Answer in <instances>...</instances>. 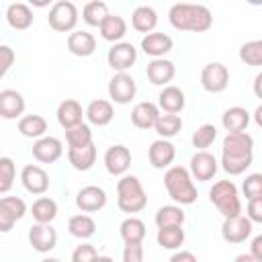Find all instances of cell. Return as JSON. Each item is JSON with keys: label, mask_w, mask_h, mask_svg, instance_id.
Instances as JSON below:
<instances>
[{"label": "cell", "mask_w": 262, "mask_h": 262, "mask_svg": "<svg viewBox=\"0 0 262 262\" xmlns=\"http://www.w3.org/2000/svg\"><path fill=\"white\" fill-rule=\"evenodd\" d=\"M117 205L123 213H139L145 209L147 196L137 176H123L117 182Z\"/></svg>", "instance_id": "obj_3"}, {"label": "cell", "mask_w": 262, "mask_h": 262, "mask_svg": "<svg viewBox=\"0 0 262 262\" xmlns=\"http://www.w3.org/2000/svg\"><path fill=\"white\" fill-rule=\"evenodd\" d=\"M61 151H63V145L57 137H37V141L33 143V158L43 164H51L59 160Z\"/></svg>", "instance_id": "obj_15"}, {"label": "cell", "mask_w": 262, "mask_h": 262, "mask_svg": "<svg viewBox=\"0 0 262 262\" xmlns=\"http://www.w3.org/2000/svg\"><path fill=\"white\" fill-rule=\"evenodd\" d=\"M254 121H256V125H258V127H262V104L254 111Z\"/></svg>", "instance_id": "obj_54"}, {"label": "cell", "mask_w": 262, "mask_h": 262, "mask_svg": "<svg viewBox=\"0 0 262 262\" xmlns=\"http://www.w3.org/2000/svg\"><path fill=\"white\" fill-rule=\"evenodd\" d=\"M68 160L76 170H90L94 160H96V147L94 143H86L82 147H70L68 149Z\"/></svg>", "instance_id": "obj_27"}, {"label": "cell", "mask_w": 262, "mask_h": 262, "mask_svg": "<svg viewBox=\"0 0 262 262\" xmlns=\"http://www.w3.org/2000/svg\"><path fill=\"white\" fill-rule=\"evenodd\" d=\"M66 141L70 147H82L86 143H92V131L86 123H78V125L66 129Z\"/></svg>", "instance_id": "obj_40"}, {"label": "cell", "mask_w": 262, "mask_h": 262, "mask_svg": "<svg viewBox=\"0 0 262 262\" xmlns=\"http://www.w3.org/2000/svg\"><path fill=\"white\" fill-rule=\"evenodd\" d=\"M131 25L139 33H151L158 25V14L151 6H137L131 14Z\"/></svg>", "instance_id": "obj_30"}, {"label": "cell", "mask_w": 262, "mask_h": 262, "mask_svg": "<svg viewBox=\"0 0 262 262\" xmlns=\"http://www.w3.org/2000/svg\"><path fill=\"white\" fill-rule=\"evenodd\" d=\"M27 213V203L20 196H2L0 199V231H8L23 215Z\"/></svg>", "instance_id": "obj_9"}, {"label": "cell", "mask_w": 262, "mask_h": 262, "mask_svg": "<svg viewBox=\"0 0 262 262\" xmlns=\"http://www.w3.org/2000/svg\"><path fill=\"white\" fill-rule=\"evenodd\" d=\"M250 233H252V219L250 217H244L239 213V215H233V217H225L223 219L221 235H223L225 242H229V244H242V242H246V237H250Z\"/></svg>", "instance_id": "obj_6"}, {"label": "cell", "mask_w": 262, "mask_h": 262, "mask_svg": "<svg viewBox=\"0 0 262 262\" xmlns=\"http://www.w3.org/2000/svg\"><path fill=\"white\" fill-rule=\"evenodd\" d=\"M68 49L78 57H88L96 49V39L88 31H74L68 35Z\"/></svg>", "instance_id": "obj_21"}, {"label": "cell", "mask_w": 262, "mask_h": 262, "mask_svg": "<svg viewBox=\"0 0 262 262\" xmlns=\"http://www.w3.org/2000/svg\"><path fill=\"white\" fill-rule=\"evenodd\" d=\"M160 106L164 108V113H180L184 108V92L178 86H164V90L158 96Z\"/></svg>", "instance_id": "obj_29"}, {"label": "cell", "mask_w": 262, "mask_h": 262, "mask_svg": "<svg viewBox=\"0 0 262 262\" xmlns=\"http://www.w3.org/2000/svg\"><path fill=\"white\" fill-rule=\"evenodd\" d=\"M250 248H252V256H254L258 262H262V233L252 239V246H250Z\"/></svg>", "instance_id": "obj_50"}, {"label": "cell", "mask_w": 262, "mask_h": 262, "mask_svg": "<svg viewBox=\"0 0 262 262\" xmlns=\"http://www.w3.org/2000/svg\"><path fill=\"white\" fill-rule=\"evenodd\" d=\"M33 6H37V8H43V6H47L49 2H53V0H29Z\"/></svg>", "instance_id": "obj_55"}, {"label": "cell", "mask_w": 262, "mask_h": 262, "mask_svg": "<svg viewBox=\"0 0 262 262\" xmlns=\"http://www.w3.org/2000/svg\"><path fill=\"white\" fill-rule=\"evenodd\" d=\"M106 14H111V12H108L106 2H102V0H90L82 10V18L90 27H100V23L106 18Z\"/></svg>", "instance_id": "obj_37"}, {"label": "cell", "mask_w": 262, "mask_h": 262, "mask_svg": "<svg viewBox=\"0 0 262 262\" xmlns=\"http://www.w3.org/2000/svg\"><path fill=\"white\" fill-rule=\"evenodd\" d=\"M14 61V51L8 45H0V76H4Z\"/></svg>", "instance_id": "obj_48"}, {"label": "cell", "mask_w": 262, "mask_h": 262, "mask_svg": "<svg viewBox=\"0 0 262 262\" xmlns=\"http://www.w3.org/2000/svg\"><path fill=\"white\" fill-rule=\"evenodd\" d=\"M221 164H223V170L227 174L237 176V174H242L252 164V156H244V158H227V156H223L221 158Z\"/></svg>", "instance_id": "obj_44"}, {"label": "cell", "mask_w": 262, "mask_h": 262, "mask_svg": "<svg viewBox=\"0 0 262 262\" xmlns=\"http://www.w3.org/2000/svg\"><path fill=\"white\" fill-rule=\"evenodd\" d=\"M145 74H147V80H149L151 84H156V86H164V84H168V82L174 78L176 68H174V63H172L170 59L156 57L154 61L147 63Z\"/></svg>", "instance_id": "obj_19"}, {"label": "cell", "mask_w": 262, "mask_h": 262, "mask_svg": "<svg viewBox=\"0 0 262 262\" xmlns=\"http://www.w3.org/2000/svg\"><path fill=\"white\" fill-rule=\"evenodd\" d=\"M172 45H174V41L166 33H147L141 39V49L154 57H162L164 53H168L172 49Z\"/></svg>", "instance_id": "obj_24"}, {"label": "cell", "mask_w": 262, "mask_h": 262, "mask_svg": "<svg viewBox=\"0 0 262 262\" xmlns=\"http://www.w3.org/2000/svg\"><path fill=\"white\" fill-rule=\"evenodd\" d=\"M106 59H108V66H111L113 70H117V72H125V70H129V68L135 63V59H137V51H135V47H133L131 43L119 41V43H115V45L108 49Z\"/></svg>", "instance_id": "obj_11"}, {"label": "cell", "mask_w": 262, "mask_h": 262, "mask_svg": "<svg viewBox=\"0 0 262 262\" xmlns=\"http://www.w3.org/2000/svg\"><path fill=\"white\" fill-rule=\"evenodd\" d=\"M201 84L207 92H223L229 84V70L219 61L207 63L201 72Z\"/></svg>", "instance_id": "obj_7"}, {"label": "cell", "mask_w": 262, "mask_h": 262, "mask_svg": "<svg viewBox=\"0 0 262 262\" xmlns=\"http://www.w3.org/2000/svg\"><path fill=\"white\" fill-rule=\"evenodd\" d=\"M25 111V98L16 90H2L0 92V117L4 119H16Z\"/></svg>", "instance_id": "obj_22"}, {"label": "cell", "mask_w": 262, "mask_h": 262, "mask_svg": "<svg viewBox=\"0 0 262 262\" xmlns=\"http://www.w3.org/2000/svg\"><path fill=\"white\" fill-rule=\"evenodd\" d=\"M98 29H100L102 39L115 43V41H121L123 35L127 33V23H125V18L119 16V14H106V18L100 23Z\"/></svg>", "instance_id": "obj_28"}, {"label": "cell", "mask_w": 262, "mask_h": 262, "mask_svg": "<svg viewBox=\"0 0 262 262\" xmlns=\"http://www.w3.org/2000/svg\"><path fill=\"white\" fill-rule=\"evenodd\" d=\"M57 242V233L49 223H37L29 229V244L37 250V252H49L55 248Z\"/></svg>", "instance_id": "obj_16"}, {"label": "cell", "mask_w": 262, "mask_h": 262, "mask_svg": "<svg viewBox=\"0 0 262 262\" xmlns=\"http://www.w3.org/2000/svg\"><path fill=\"white\" fill-rule=\"evenodd\" d=\"M113 104H111V100H104V98H96V100H92L90 104H88V108H86V117H88V121L92 123V125H98V127H102V125H108L111 121H113Z\"/></svg>", "instance_id": "obj_26"}, {"label": "cell", "mask_w": 262, "mask_h": 262, "mask_svg": "<svg viewBox=\"0 0 262 262\" xmlns=\"http://www.w3.org/2000/svg\"><path fill=\"white\" fill-rule=\"evenodd\" d=\"M184 244V229L182 225H164L158 227V246L166 250H176Z\"/></svg>", "instance_id": "obj_31"}, {"label": "cell", "mask_w": 262, "mask_h": 262, "mask_svg": "<svg viewBox=\"0 0 262 262\" xmlns=\"http://www.w3.org/2000/svg\"><path fill=\"white\" fill-rule=\"evenodd\" d=\"M254 139L246 131H227L223 139V156L227 158H244L252 156Z\"/></svg>", "instance_id": "obj_10"}, {"label": "cell", "mask_w": 262, "mask_h": 262, "mask_svg": "<svg viewBox=\"0 0 262 262\" xmlns=\"http://www.w3.org/2000/svg\"><path fill=\"white\" fill-rule=\"evenodd\" d=\"M31 213H33V217H35L37 223H51L55 219V215H57V205L49 196H39L33 203Z\"/></svg>", "instance_id": "obj_34"}, {"label": "cell", "mask_w": 262, "mask_h": 262, "mask_svg": "<svg viewBox=\"0 0 262 262\" xmlns=\"http://www.w3.org/2000/svg\"><path fill=\"white\" fill-rule=\"evenodd\" d=\"M160 119V108L154 102H139L131 111V123L137 129H151Z\"/></svg>", "instance_id": "obj_20"}, {"label": "cell", "mask_w": 262, "mask_h": 262, "mask_svg": "<svg viewBox=\"0 0 262 262\" xmlns=\"http://www.w3.org/2000/svg\"><path fill=\"white\" fill-rule=\"evenodd\" d=\"M174 156H176V149H174V145L166 137L151 141V145L147 149V158H149V164L154 168H166V166H170L174 162Z\"/></svg>", "instance_id": "obj_18"}, {"label": "cell", "mask_w": 262, "mask_h": 262, "mask_svg": "<svg viewBox=\"0 0 262 262\" xmlns=\"http://www.w3.org/2000/svg\"><path fill=\"white\" fill-rule=\"evenodd\" d=\"M119 231H121V237L125 244H141L145 237V223L137 217H127L121 223Z\"/></svg>", "instance_id": "obj_32"}, {"label": "cell", "mask_w": 262, "mask_h": 262, "mask_svg": "<svg viewBox=\"0 0 262 262\" xmlns=\"http://www.w3.org/2000/svg\"><path fill=\"white\" fill-rule=\"evenodd\" d=\"M47 20H49V27H51L53 31H57V33H68V31H72V29L76 27V23H78V8H76V4L70 2V0H59V2H55V4L51 6Z\"/></svg>", "instance_id": "obj_5"}, {"label": "cell", "mask_w": 262, "mask_h": 262, "mask_svg": "<svg viewBox=\"0 0 262 262\" xmlns=\"http://www.w3.org/2000/svg\"><path fill=\"white\" fill-rule=\"evenodd\" d=\"M242 190H244V194H246L248 201L250 199H256V196H262V174L254 172V174L246 176Z\"/></svg>", "instance_id": "obj_45"}, {"label": "cell", "mask_w": 262, "mask_h": 262, "mask_svg": "<svg viewBox=\"0 0 262 262\" xmlns=\"http://www.w3.org/2000/svg\"><path fill=\"white\" fill-rule=\"evenodd\" d=\"M20 180L25 184V188L33 194H43L49 188V176L47 172L37 166V164H27L20 172Z\"/></svg>", "instance_id": "obj_12"}, {"label": "cell", "mask_w": 262, "mask_h": 262, "mask_svg": "<svg viewBox=\"0 0 262 262\" xmlns=\"http://www.w3.org/2000/svg\"><path fill=\"white\" fill-rule=\"evenodd\" d=\"M135 92H137L135 80H133L129 74H125V72H117V74L111 78V82H108V96H111V100H115L117 104H127V102H131L133 96H135Z\"/></svg>", "instance_id": "obj_8"}, {"label": "cell", "mask_w": 262, "mask_h": 262, "mask_svg": "<svg viewBox=\"0 0 262 262\" xmlns=\"http://www.w3.org/2000/svg\"><path fill=\"white\" fill-rule=\"evenodd\" d=\"M164 184H166V190H168L170 199L180 203V205H192L199 196L196 186L192 184L188 170L182 168V166H172L164 174Z\"/></svg>", "instance_id": "obj_2"}, {"label": "cell", "mask_w": 262, "mask_h": 262, "mask_svg": "<svg viewBox=\"0 0 262 262\" xmlns=\"http://www.w3.org/2000/svg\"><path fill=\"white\" fill-rule=\"evenodd\" d=\"M190 172L201 182L211 180L215 176V172H217V160H215V156L209 154L207 149H199L190 158Z\"/></svg>", "instance_id": "obj_13"}, {"label": "cell", "mask_w": 262, "mask_h": 262, "mask_svg": "<svg viewBox=\"0 0 262 262\" xmlns=\"http://www.w3.org/2000/svg\"><path fill=\"white\" fill-rule=\"evenodd\" d=\"M254 94H256L258 98H262V72L254 78Z\"/></svg>", "instance_id": "obj_52"}, {"label": "cell", "mask_w": 262, "mask_h": 262, "mask_svg": "<svg viewBox=\"0 0 262 262\" xmlns=\"http://www.w3.org/2000/svg\"><path fill=\"white\" fill-rule=\"evenodd\" d=\"M76 205L80 211L84 213H94V211H100L104 205H106V192L100 188V186H84L78 196H76Z\"/></svg>", "instance_id": "obj_14"}, {"label": "cell", "mask_w": 262, "mask_h": 262, "mask_svg": "<svg viewBox=\"0 0 262 262\" xmlns=\"http://www.w3.org/2000/svg\"><path fill=\"white\" fill-rule=\"evenodd\" d=\"M215 137H217L215 125L205 123V125H201V127L192 133V145H194L196 149H207V147L215 141Z\"/></svg>", "instance_id": "obj_42"}, {"label": "cell", "mask_w": 262, "mask_h": 262, "mask_svg": "<svg viewBox=\"0 0 262 262\" xmlns=\"http://www.w3.org/2000/svg\"><path fill=\"white\" fill-rule=\"evenodd\" d=\"M104 166L113 176L127 172V168L131 166V151L125 145H111L104 154Z\"/></svg>", "instance_id": "obj_17"}, {"label": "cell", "mask_w": 262, "mask_h": 262, "mask_svg": "<svg viewBox=\"0 0 262 262\" xmlns=\"http://www.w3.org/2000/svg\"><path fill=\"white\" fill-rule=\"evenodd\" d=\"M209 199L223 217H233V215L242 213V203H239V196H237V188L231 180L215 182L209 190Z\"/></svg>", "instance_id": "obj_4"}, {"label": "cell", "mask_w": 262, "mask_h": 262, "mask_svg": "<svg viewBox=\"0 0 262 262\" xmlns=\"http://www.w3.org/2000/svg\"><path fill=\"white\" fill-rule=\"evenodd\" d=\"M246 2H250V4H254V6H258V4H262V0H246Z\"/></svg>", "instance_id": "obj_56"}, {"label": "cell", "mask_w": 262, "mask_h": 262, "mask_svg": "<svg viewBox=\"0 0 262 262\" xmlns=\"http://www.w3.org/2000/svg\"><path fill=\"white\" fill-rule=\"evenodd\" d=\"M239 59L246 66H262V39L244 43L239 47Z\"/></svg>", "instance_id": "obj_41"}, {"label": "cell", "mask_w": 262, "mask_h": 262, "mask_svg": "<svg viewBox=\"0 0 262 262\" xmlns=\"http://www.w3.org/2000/svg\"><path fill=\"white\" fill-rule=\"evenodd\" d=\"M170 25L178 31H192V33H205L213 25V14L203 4H188L178 2L168 12Z\"/></svg>", "instance_id": "obj_1"}, {"label": "cell", "mask_w": 262, "mask_h": 262, "mask_svg": "<svg viewBox=\"0 0 262 262\" xmlns=\"http://www.w3.org/2000/svg\"><path fill=\"white\" fill-rule=\"evenodd\" d=\"M57 121L63 129H70V127L82 123V104L76 98H66L57 106Z\"/></svg>", "instance_id": "obj_25"}, {"label": "cell", "mask_w": 262, "mask_h": 262, "mask_svg": "<svg viewBox=\"0 0 262 262\" xmlns=\"http://www.w3.org/2000/svg\"><path fill=\"white\" fill-rule=\"evenodd\" d=\"M184 223V211L176 205H164L158 209L156 213V225L164 227V225H182Z\"/></svg>", "instance_id": "obj_38"}, {"label": "cell", "mask_w": 262, "mask_h": 262, "mask_svg": "<svg viewBox=\"0 0 262 262\" xmlns=\"http://www.w3.org/2000/svg\"><path fill=\"white\" fill-rule=\"evenodd\" d=\"M14 180V162L6 156L0 158V192H8Z\"/></svg>", "instance_id": "obj_43"}, {"label": "cell", "mask_w": 262, "mask_h": 262, "mask_svg": "<svg viewBox=\"0 0 262 262\" xmlns=\"http://www.w3.org/2000/svg\"><path fill=\"white\" fill-rule=\"evenodd\" d=\"M68 229H70V233H72L74 237L86 239V237H90V235L96 231V223H94V219H92L90 215L80 213V215L70 217V221H68Z\"/></svg>", "instance_id": "obj_35"}, {"label": "cell", "mask_w": 262, "mask_h": 262, "mask_svg": "<svg viewBox=\"0 0 262 262\" xmlns=\"http://www.w3.org/2000/svg\"><path fill=\"white\" fill-rule=\"evenodd\" d=\"M72 260H74V262H92V260H98V252L94 250V246L82 244V246H78V248L74 250Z\"/></svg>", "instance_id": "obj_46"}, {"label": "cell", "mask_w": 262, "mask_h": 262, "mask_svg": "<svg viewBox=\"0 0 262 262\" xmlns=\"http://www.w3.org/2000/svg\"><path fill=\"white\" fill-rule=\"evenodd\" d=\"M248 217L256 223H262V196L248 201Z\"/></svg>", "instance_id": "obj_49"}, {"label": "cell", "mask_w": 262, "mask_h": 262, "mask_svg": "<svg viewBox=\"0 0 262 262\" xmlns=\"http://www.w3.org/2000/svg\"><path fill=\"white\" fill-rule=\"evenodd\" d=\"M123 260L125 262H141L143 260V248H141V244H125Z\"/></svg>", "instance_id": "obj_47"}, {"label": "cell", "mask_w": 262, "mask_h": 262, "mask_svg": "<svg viewBox=\"0 0 262 262\" xmlns=\"http://www.w3.org/2000/svg\"><path fill=\"white\" fill-rule=\"evenodd\" d=\"M154 129H156V133L160 137H172V135H176L182 129V119L176 113L160 115V119H158V123H156Z\"/></svg>", "instance_id": "obj_39"}, {"label": "cell", "mask_w": 262, "mask_h": 262, "mask_svg": "<svg viewBox=\"0 0 262 262\" xmlns=\"http://www.w3.org/2000/svg\"><path fill=\"white\" fill-rule=\"evenodd\" d=\"M235 260H237V262H254L256 258H254L252 252H250V254H239V256H235Z\"/></svg>", "instance_id": "obj_53"}, {"label": "cell", "mask_w": 262, "mask_h": 262, "mask_svg": "<svg viewBox=\"0 0 262 262\" xmlns=\"http://www.w3.org/2000/svg\"><path fill=\"white\" fill-rule=\"evenodd\" d=\"M18 131L25 137H43L47 131V121L41 115H25L18 121Z\"/></svg>", "instance_id": "obj_36"}, {"label": "cell", "mask_w": 262, "mask_h": 262, "mask_svg": "<svg viewBox=\"0 0 262 262\" xmlns=\"http://www.w3.org/2000/svg\"><path fill=\"white\" fill-rule=\"evenodd\" d=\"M221 123L227 131H246V127L250 123V113L244 106H231L223 113Z\"/></svg>", "instance_id": "obj_33"}, {"label": "cell", "mask_w": 262, "mask_h": 262, "mask_svg": "<svg viewBox=\"0 0 262 262\" xmlns=\"http://www.w3.org/2000/svg\"><path fill=\"white\" fill-rule=\"evenodd\" d=\"M170 260H172V262H196V256L190 254V252H178V254H174Z\"/></svg>", "instance_id": "obj_51"}, {"label": "cell", "mask_w": 262, "mask_h": 262, "mask_svg": "<svg viewBox=\"0 0 262 262\" xmlns=\"http://www.w3.org/2000/svg\"><path fill=\"white\" fill-rule=\"evenodd\" d=\"M6 20L12 29L16 31H25L33 25V10L29 4H23V2H14L6 8Z\"/></svg>", "instance_id": "obj_23"}]
</instances>
